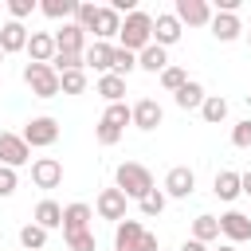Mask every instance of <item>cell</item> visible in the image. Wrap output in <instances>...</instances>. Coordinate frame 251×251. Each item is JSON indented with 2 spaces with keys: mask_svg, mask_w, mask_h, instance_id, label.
Masks as SVG:
<instances>
[{
  "mask_svg": "<svg viewBox=\"0 0 251 251\" xmlns=\"http://www.w3.org/2000/svg\"><path fill=\"white\" fill-rule=\"evenodd\" d=\"M55 31H31V39H27V59L31 63H51L55 59Z\"/></svg>",
  "mask_w": 251,
  "mask_h": 251,
  "instance_id": "18",
  "label": "cell"
},
{
  "mask_svg": "<svg viewBox=\"0 0 251 251\" xmlns=\"http://www.w3.org/2000/svg\"><path fill=\"white\" fill-rule=\"evenodd\" d=\"M55 47H59V51H86L90 43H86V31L71 20V24H63V27L55 31Z\"/></svg>",
  "mask_w": 251,
  "mask_h": 251,
  "instance_id": "19",
  "label": "cell"
},
{
  "mask_svg": "<svg viewBox=\"0 0 251 251\" xmlns=\"http://www.w3.org/2000/svg\"><path fill=\"white\" fill-rule=\"evenodd\" d=\"M59 82H63V94H82L86 90V71H67V75H59Z\"/></svg>",
  "mask_w": 251,
  "mask_h": 251,
  "instance_id": "35",
  "label": "cell"
},
{
  "mask_svg": "<svg viewBox=\"0 0 251 251\" xmlns=\"http://www.w3.org/2000/svg\"><path fill=\"white\" fill-rule=\"evenodd\" d=\"M51 67H55L59 75H67V71H86V63H82V51H55Z\"/></svg>",
  "mask_w": 251,
  "mask_h": 251,
  "instance_id": "32",
  "label": "cell"
},
{
  "mask_svg": "<svg viewBox=\"0 0 251 251\" xmlns=\"http://www.w3.org/2000/svg\"><path fill=\"white\" fill-rule=\"evenodd\" d=\"M220 235H224L231 247H235V243H247V239H251V216L227 208V212L220 216Z\"/></svg>",
  "mask_w": 251,
  "mask_h": 251,
  "instance_id": "9",
  "label": "cell"
},
{
  "mask_svg": "<svg viewBox=\"0 0 251 251\" xmlns=\"http://www.w3.org/2000/svg\"><path fill=\"white\" fill-rule=\"evenodd\" d=\"M27 39H31V31H27L24 24H16V20H4V24H0V47H4V55L27 51Z\"/></svg>",
  "mask_w": 251,
  "mask_h": 251,
  "instance_id": "16",
  "label": "cell"
},
{
  "mask_svg": "<svg viewBox=\"0 0 251 251\" xmlns=\"http://www.w3.org/2000/svg\"><path fill=\"white\" fill-rule=\"evenodd\" d=\"M180 251H208V243H200V239H184Z\"/></svg>",
  "mask_w": 251,
  "mask_h": 251,
  "instance_id": "43",
  "label": "cell"
},
{
  "mask_svg": "<svg viewBox=\"0 0 251 251\" xmlns=\"http://www.w3.org/2000/svg\"><path fill=\"white\" fill-rule=\"evenodd\" d=\"M141 235H145L141 220H122V224L114 227V247H118V251H133Z\"/></svg>",
  "mask_w": 251,
  "mask_h": 251,
  "instance_id": "21",
  "label": "cell"
},
{
  "mask_svg": "<svg viewBox=\"0 0 251 251\" xmlns=\"http://www.w3.org/2000/svg\"><path fill=\"white\" fill-rule=\"evenodd\" d=\"M94 16H98V4H78V12H75V24L90 35V27H94Z\"/></svg>",
  "mask_w": 251,
  "mask_h": 251,
  "instance_id": "39",
  "label": "cell"
},
{
  "mask_svg": "<svg viewBox=\"0 0 251 251\" xmlns=\"http://www.w3.org/2000/svg\"><path fill=\"white\" fill-rule=\"evenodd\" d=\"M94 90H98L110 106H114V102H126V78H122V75H102Z\"/></svg>",
  "mask_w": 251,
  "mask_h": 251,
  "instance_id": "26",
  "label": "cell"
},
{
  "mask_svg": "<svg viewBox=\"0 0 251 251\" xmlns=\"http://www.w3.org/2000/svg\"><path fill=\"white\" fill-rule=\"evenodd\" d=\"M114 188H122L126 192V200H141L149 188H157L153 184V173L141 165V161H122L118 169H114Z\"/></svg>",
  "mask_w": 251,
  "mask_h": 251,
  "instance_id": "2",
  "label": "cell"
},
{
  "mask_svg": "<svg viewBox=\"0 0 251 251\" xmlns=\"http://www.w3.org/2000/svg\"><path fill=\"white\" fill-rule=\"evenodd\" d=\"M247 47H251V31H247Z\"/></svg>",
  "mask_w": 251,
  "mask_h": 251,
  "instance_id": "47",
  "label": "cell"
},
{
  "mask_svg": "<svg viewBox=\"0 0 251 251\" xmlns=\"http://www.w3.org/2000/svg\"><path fill=\"white\" fill-rule=\"evenodd\" d=\"M239 184H243V196H251V169H247V173H239Z\"/></svg>",
  "mask_w": 251,
  "mask_h": 251,
  "instance_id": "44",
  "label": "cell"
},
{
  "mask_svg": "<svg viewBox=\"0 0 251 251\" xmlns=\"http://www.w3.org/2000/svg\"><path fill=\"white\" fill-rule=\"evenodd\" d=\"M173 16L180 20V27H208L212 16H216V8L208 0H176L173 4Z\"/></svg>",
  "mask_w": 251,
  "mask_h": 251,
  "instance_id": "5",
  "label": "cell"
},
{
  "mask_svg": "<svg viewBox=\"0 0 251 251\" xmlns=\"http://www.w3.org/2000/svg\"><path fill=\"white\" fill-rule=\"evenodd\" d=\"M122 133H126V129H118V126H106V122H98V129H94L98 145H118V141H122Z\"/></svg>",
  "mask_w": 251,
  "mask_h": 251,
  "instance_id": "40",
  "label": "cell"
},
{
  "mask_svg": "<svg viewBox=\"0 0 251 251\" xmlns=\"http://www.w3.org/2000/svg\"><path fill=\"white\" fill-rule=\"evenodd\" d=\"M137 67H141V71H149V75H161V71L169 67V51H165L161 43H149V47L137 55Z\"/></svg>",
  "mask_w": 251,
  "mask_h": 251,
  "instance_id": "22",
  "label": "cell"
},
{
  "mask_svg": "<svg viewBox=\"0 0 251 251\" xmlns=\"http://www.w3.org/2000/svg\"><path fill=\"white\" fill-rule=\"evenodd\" d=\"M20 247H24V251H43V247H47V227L24 224V227H20Z\"/></svg>",
  "mask_w": 251,
  "mask_h": 251,
  "instance_id": "29",
  "label": "cell"
},
{
  "mask_svg": "<svg viewBox=\"0 0 251 251\" xmlns=\"http://www.w3.org/2000/svg\"><path fill=\"white\" fill-rule=\"evenodd\" d=\"M129 71H137V55L133 51H126V47H114V71L110 75H129Z\"/></svg>",
  "mask_w": 251,
  "mask_h": 251,
  "instance_id": "33",
  "label": "cell"
},
{
  "mask_svg": "<svg viewBox=\"0 0 251 251\" xmlns=\"http://www.w3.org/2000/svg\"><path fill=\"white\" fill-rule=\"evenodd\" d=\"M231 145L235 149H251V118H243V122L231 126Z\"/></svg>",
  "mask_w": 251,
  "mask_h": 251,
  "instance_id": "38",
  "label": "cell"
},
{
  "mask_svg": "<svg viewBox=\"0 0 251 251\" xmlns=\"http://www.w3.org/2000/svg\"><path fill=\"white\" fill-rule=\"evenodd\" d=\"M161 118H165V110H161V102L157 98H141V102H133V126L137 129H157L161 126Z\"/></svg>",
  "mask_w": 251,
  "mask_h": 251,
  "instance_id": "17",
  "label": "cell"
},
{
  "mask_svg": "<svg viewBox=\"0 0 251 251\" xmlns=\"http://www.w3.org/2000/svg\"><path fill=\"white\" fill-rule=\"evenodd\" d=\"M212 192L220 196V200H235V196H243V184H239V173L235 169H220L216 173V180H212Z\"/></svg>",
  "mask_w": 251,
  "mask_h": 251,
  "instance_id": "20",
  "label": "cell"
},
{
  "mask_svg": "<svg viewBox=\"0 0 251 251\" xmlns=\"http://www.w3.org/2000/svg\"><path fill=\"white\" fill-rule=\"evenodd\" d=\"M24 82H27V90H31L35 98H55V94H63L59 71H55L51 63H27V67H24Z\"/></svg>",
  "mask_w": 251,
  "mask_h": 251,
  "instance_id": "3",
  "label": "cell"
},
{
  "mask_svg": "<svg viewBox=\"0 0 251 251\" xmlns=\"http://www.w3.org/2000/svg\"><path fill=\"white\" fill-rule=\"evenodd\" d=\"M216 251H235V247H231V243H224V247H216Z\"/></svg>",
  "mask_w": 251,
  "mask_h": 251,
  "instance_id": "45",
  "label": "cell"
},
{
  "mask_svg": "<svg viewBox=\"0 0 251 251\" xmlns=\"http://www.w3.org/2000/svg\"><path fill=\"white\" fill-rule=\"evenodd\" d=\"M165 204H169V196H165V188H149V192H145V196L137 200V208H141V216H149V220H153V216H161V212H165Z\"/></svg>",
  "mask_w": 251,
  "mask_h": 251,
  "instance_id": "30",
  "label": "cell"
},
{
  "mask_svg": "<svg viewBox=\"0 0 251 251\" xmlns=\"http://www.w3.org/2000/svg\"><path fill=\"white\" fill-rule=\"evenodd\" d=\"M90 35H94V39H102V43H110L114 35H122V16H118L110 4H98V16H94Z\"/></svg>",
  "mask_w": 251,
  "mask_h": 251,
  "instance_id": "12",
  "label": "cell"
},
{
  "mask_svg": "<svg viewBox=\"0 0 251 251\" xmlns=\"http://www.w3.org/2000/svg\"><path fill=\"white\" fill-rule=\"evenodd\" d=\"M102 122H106V126H118V129H126V126H133V106H126V102H114V106H106Z\"/></svg>",
  "mask_w": 251,
  "mask_h": 251,
  "instance_id": "31",
  "label": "cell"
},
{
  "mask_svg": "<svg viewBox=\"0 0 251 251\" xmlns=\"http://www.w3.org/2000/svg\"><path fill=\"white\" fill-rule=\"evenodd\" d=\"M39 12H43L47 20H63V24H71L75 12H78V0H43Z\"/></svg>",
  "mask_w": 251,
  "mask_h": 251,
  "instance_id": "25",
  "label": "cell"
},
{
  "mask_svg": "<svg viewBox=\"0 0 251 251\" xmlns=\"http://www.w3.org/2000/svg\"><path fill=\"white\" fill-rule=\"evenodd\" d=\"M184 82H188V75H184L180 67H173V63H169V67L161 71V86H165V90H173V94H176Z\"/></svg>",
  "mask_w": 251,
  "mask_h": 251,
  "instance_id": "34",
  "label": "cell"
},
{
  "mask_svg": "<svg viewBox=\"0 0 251 251\" xmlns=\"http://www.w3.org/2000/svg\"><path fill=\"white\" fill-rule=\"evenodd\" d=\"M63 239H67V247H71V251H98L94 231H75V235H63Z\"/></svg>",
  "mask_w": 251,
  "mask_h": 251,
  "instance_id": "36",
  "label": "cell"
},
{
  "mask_svg": "<svg viewBox=\"0 0 251 251\" xmlns=\"http://www.w3.org/2000/svg\"><path fill=\"white\" fill-rule=\"evenodd\" d=\"M31 180H35V188H59V184H63V161H55V157H35V161H31Z\"/></svg>",
  "mask_w": 251,
  "mask_h": 251,
  "instance_id": "10",
  "label": "cell"
},
{
  "mask_svg": "<svg viewBox=\"0 0 251 251\" xmlns=\"http://www.w3.org/2000/svg\"><path fill=\"white\" fill-rule=\"evenodd\" d=\"M114 251H118V247H114Z\"/></svg>",
  "mask_w": 251,
  "mask_h": 251,
  "instance_id": "48",
  "label": "cell"
},
{
  "mask_svg": "<svg viewBox=\"0 0 251 251\" xmlns=\"http://www.w3.org/2000/svg\"><path fill=\"white\" fill-rule=\"evenodd\" d=\"M31 149H47V145H55L59 141V122L51 118V114H35V118H27L24 122V133H20Z\"/></svg>",
  "mask_w": 251,
  "mask_h": 251,
  "instance_id": "4",
  "label": "cell"
},
{
  "mask_svg": "<svg viewBox=\"0 0 251 251\" xmlns=\"http://www.w3.org/2000/svg\"><path fill=\"white\" fill-rule=\"evenodd\" d=\"M196 192V173L188 169V165H173L169 173H165V196H173V200H188Z\"/></svg>",
  "mask_w": 251,
  "mask_h": 251,
  "instance_id": "8",
  "label": "cell"
},
{
  "mask_svg": "<svg viewBox=\"0 0 251 251\" xmlns=\"http://www.w3.org/2000/svg\"><path fill=\"white\" fill-rule=\"evenodd\" d=\"M192 239H200V243H212V239H220V216H196L192 220Z\"/></svg>",
  "mask_w": 251,
  "mask_h": 251,
  "instance_id": "27",
  "label": "cell"
},
{
  "mask_svg": "<svg viewBox=\"0 0 251 251\" xmlns=\"http://www.w3.org/2000/svg\"><path fill=\"white\" fill-rule=\"evenodd\" d=\"M82 63H86V71H98V78L110 75V71H114V43L94 39V43L82 51Z\"/></svg>",
  "mask_w": 251,
  "mask_h": 251,
  "instance_id": "11",
  "label": "cell"
},
{
  "mask_svg": "<svg viewBox=\"0 0 251 251\" xmlns=\"http://www.w3.org/2000/svg\"><path fill=\"white\" fill-rule=\"evenodd\" d=\"M122 43L118 47H126V51H133V55H141L149 43H153V16L149 12H129V16H122V35H118Z\"/></svg>",
  "mask_w": 251,
  "mask_h": 251,
  "instance_id": "1",
  "label": "cell"
},
{
  "mask_svg": "<svg viewBox=\"0 0 251 251\" xmlns=\"http://www.w3.org/2000/svg\"><path fill=\"white\" fill-rule=\"evenodd\" d=\"M31 224H39V227H63V208L55 204V200H39L35 204V212H31Z\"/></svg>",
  "mask_w": 251,
  "mask_h": 251,
  "instance_id": "23",
  "label": "cell"
},
{
  "mask_svg": "<svg viewBox=\"0 0 251 251\" xmlns=\"http://www.w3.org/2000/svg\"><path fill=\"white\" fill-rule=\"evenodd\" d=\"M200 114H204L208 126H220V122L227 118V98H224V94H208L204 106H200Z\"/></svg>",
  "mask_w": 251,
  "mask_h": 251,
  "instance_id": "28",
  "label": "cell"
},
{
  "mask_svg": "<svg viewBox=\"0 0 251 251\" xmlns=\"http://www.w3.org/2000/svg\"><path fill=\"white\" fill-rule=\"evenodd\" d=\"M126 204H129V200H126V192H122V188H102V192H98V200H94V212L118 227L122 220H129V216H126Z\"/></svg>",
  "mask_w": 251,
  "mask_h": 251,
  "instance_id": "7",
  "label": "cell"
},
{
  "mask_svg": "<svg viewBox=\"0 0 251 251\" xmlns=\"http://www.w3.org/2000/svg\"><path fill=\"white\" fill-rule=\"evenodd\" d=\"M39 4L35 0H8V20H16V24H24L31 12H35Z\"/></svg>",
  "mask_w": 251,
  "mask_h": 251,
  "instance_id": "37",
  "label": "cell"
},
{
  "mask_svg": "<svg viewBox=\"0 0 251 251\" xmlns=\"http://www.w3.org/2000/svg\"><path fill=\"white\" fill-rule=\"evenodd\" d=\"M173 98H176V106H180V110H200L208 94H204V86H200L196 78H188V82H184V86H180Z\"/></svg>",
  "mask_w": 251,
  "mask_h": 251,
  "instance_id": "24",
  "label": "cell"
},
{
  "mask_svg": "<svg viewBox=\"0 0 251 251\" xmlns=\"http://www.w3.org/2000/svg\"><path fill=\"white\" fill-rule=\"evenodd\" d=\"M133 251H157V235H153V231H145V235L137 239V247H133Z\"/></svg>",
  "mask_w": 251,
  "mask_h": 251,
  "instance_id": "42",
  "label": "cell"
},
{
  "mask_svg": "<svg viewBox=\"0 0 251 251\" xmlns=\"http://www.w3.org/2000/svg\"><path fill=\"white\" fill-rule=\"evenodd\" d=\"M90 220H94V208L75 200L63 208V235H75V231H90Z\"/></svg>",
  "mask_w": 251,
  "mask_h": 251,
  "instance_id": "14",
  "label": "cell"
},
{
  "mask_svg": "<svg viewBox=\"0 0 251 251\" xmlns=\"http://www.w3.org/2000/svg\"><path fill=\"white\" fill-rule=\"evenodd\" d=\"M180 31H184V27H180V20H176L173 12H157V16H153V43H161L165 51L180 39Z\"/></svg>",
  "mask_w": 251,
  "mask_h": 251,
  "instance_id": "13",
  "label": "cell"
},
{
  "mask_svg": "<svg viewBox=\"0 0 251 251\" xmlns=\"http://www.w3.org/2000/svg\"><path fill=\"white\" fill-rule=\"evenodd\" d=\"M208 27H212V35H216L220 43H231V39L243 35V20H239V12H216Z\"/></svg>",
  "mask_w": 251,
  "mask_h": 251,
  "instance_id": "15",
  "label": "cell"
},
{
  "mask_svg": "<svg viewBox=\"0 0 251 251\" xmlns=\"http://www.w3.org/2000/svg\"><path fill=\"white\" fill-rule=\"evenodd\" d=\"M27 161H31V145H27L20 133L0 129V165H8V169H24Z\"/></svg>",
  "mask_w": 251,
  "mask_h": 251,
  "instance_id": "6",
  "label": "cell"
},
{
  "mask_svg": "<svg viewBox=\"0 0 251 251\" xmlns=\"http://www.w3.org/2000/svg\"><path fill=\"white\" fill-rule=\"evenodd\" d=\"M0 63H4V47H0Z\"/></svg>",
  "mask_w": 251,
  "mask_h": 251,
  "instance_id": "46",
  "label": "cell"
},
{
  "mask_svg": "<svg viewBox=\"0 0 251 251\" xmlns=\"http://www.w3.org/2000/svg\"><path fill=\"white\" fill-rule=\"evenodd\" d=\"M16 188H20V173L8 169V165H0V196H12Z\"/></svg>",
  "mask_w": 251,
  "mask_h": 251,
  "instance_id": "41",
  "label": "cell"
}]
</instances>
